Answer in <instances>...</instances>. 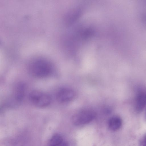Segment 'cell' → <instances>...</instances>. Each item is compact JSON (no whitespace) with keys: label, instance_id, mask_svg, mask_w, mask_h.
<instances>
[{"label":"cell","instance_id":"cell-1","mask_svg":"<svg viewBox=\"0 0 146 146\" xmlns=\"http://www.w3.org/2000/svg\"><path fill=\"white\" fill-rule=\"evenodd\" d=\"M30 73L38 78H44L50 75L53 71V66L49 60L43 58L33 60L29 66Z\"/></svg>","mask_w":146,"mask_h":146},{"label":"cell","instance_id":"cell-2","mask_svg":"<svg viewBox=\"0 0 146 146\" xmlns=\"http://www.w3.org/2000/svg\"><path fill=\"white\" fill-rule=\"evenodd\" d=\"M95 112L91 109H85L75 113L72 116V121L76 125L87 124L92 121L95 117Z\"/></svg>","mask_w":146,"mask_h":146},{"label":"cell","instance_id":"cell-3","mask_svg":"<svg viewBox=\"0 0 146 146\" xmlns=\"http://www.w3.org/2000/svg\"><path fill=\"white\" fill-rule=\"evenodd\" d=\"M30 101L35 106L43 108L48 106L50 103L51 98L47 94L38 91H33L29 96Z\"/></svg>","mask_w":146,"mask_h":146},{"label":"cell","instance_id":"cell-4","mask_svg":"<svg viewBox=\"0 0 146 146\" xmlns=\"http://www.w3.org/2000/svg\"><path fill=\"white\" fill-rule=\"evenodd\" d=\"M75 91L69 88H63L57 92L56 98L57 101L61 103L70 102L73 100L75 96Z\"/></svg>","mask_w":146,"mask_h":146},{"label":"cell","instance_id":"cell-5","mask_svg":"<svg viewBox=\"0 0 146 146\" xmlns=\"http://www.w3.org/2000/svg\"><path fill=\"white\" fill-rule=\"evenodd\" d=\"M146 106V91L139 90L137 93L135 98L134 109L137 112L141 111Z\"/></svg>","mask_w":146,"mask_h":146},{"label":"cell","instance_id":"cell-6","mask_svg":"<svg viewBox=\"0 0 146 146\" xmlns=\"http://www.w3.org/2000/svg\"><path fill=\"white\" fill-rule=\"evenodd\" d=\"M25 91V87L23 83L17 84L15 88L14 94V99L17 102L19 103L23 99Z\"/></svg>","mask_w":146,"mask_h":146},{"label":"cell","instance_id":"cell-7","mask_svg":"<svg viewBox=\"0 0 146 146\" xmlns=\"http://www.w3.org/2000/svg\"><path fill=\"white\" fill-rule=\"evenodd\" d=\"M122 121L121 118L118 116L111 117L108 122V127L112 131H115L118 130L121 127Z\"/></svg>","mask_w":146,"mask_h":146},{"label":"cell","instance_id":"cell-8","mask_svg":"<svg viewBox=\"0 0 146 146\" xmlns=\"http://www.w3.org/2000/svg\"><path fill=\"white\" fill-rule=\"evenodd\" d=\"M64 141L60 135L58 133L55 134L50 139L49 146H59Z\"/></svg>","mask_w":146,"mask_h":146},{"label":"cell","instance_id":"cell-9","mask_svg":"<svg viewBox=\"0 0 146 146\" xmlns=\"http://www.w3.org/2000/svg\"><path fill=\"white\" fill-rule=\"evenodd\" d=\"M141 144L142 146H146V135L141 139Z\"/></svg>","mask_w":146,"mask_h":146},{"label":"cell","instance_id":"cell-10","mask_svg":"<svg viewBox=\"0 0 146 146\" xmlns=\"http://www.w3.org/2000/svg\"><path fill=\"white\" fill-rule=\"evenodd\" d=\"M59 146H68L67 143L64 141Z\"/></svg>","mask_w":146,"mask_h":146},{"label":"cell","instance_id":"cell-11","mask_svg":"<svg viewBox=\"0 0 146 146\" xmlns=\"http://www.w3.org/2000/svg\"><path fill=\"white\" fill-rule=\"evenodd\" d=\"M145 118L146 119V109L145 110Z\"/></svg>","mask_w":146,"mask_h":146}]
</instances>
